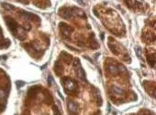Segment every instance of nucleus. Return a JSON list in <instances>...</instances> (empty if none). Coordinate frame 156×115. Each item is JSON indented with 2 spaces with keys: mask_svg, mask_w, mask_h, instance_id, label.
Returning a JSON list of instances; mask_svg holds the SVG:
<instances>
[{
  "mask_svg": "<svg viewBox=\"0 0 156 115\" xmlns=\"http://www.w3.org/2000/svg\"><path fill=\"white\" fill-rule=\"evenodd\" d=\"M5 91L3 90H0V100H2L4 97H5Z\"/></svg>",
  "mask_w": 156,
  "mask_h": 115,
  "instance_id": "ddd939ff",
  "label": "nucleus"
},
{
  "mask_svg": "<svg viewBox=\"0 0 156 115\" xmlns=\"http://www.w3.org/2000/svg\"><path fill=\"white\" fill-rule=\"evenodd\" d=\"M54 115H62V113H61V111H60V110L58 109V107L57 106H54Z\"/></svg>",
  "mask_w": 156,
  "mask_h": 115,
  "instance_id": "9b49d317",
  "label": "nucleus"
},
{
  "mask_svg": "<svg viewBox=\"0 0 156 115\" xmlns=\"http://www.w3.org/2000/svg\"><path fill=\"white\" fill-rule=\"evenodd\" d=\"M67 106H68V110H69V112L71 113V115H76L77 114L78 106L76 103H74L73 101H69L67 103Z\"/></svg>",
  "mask_w": 156,
  "mask_h": 115,
  "instance_id": "39448f33",
  "label": "nucleus"
},
{
  "mask_svg": "<svg viewBox=\"0 0 156 115\" xmlns=\"http://www.w3.org/2000/svg\"><path fill=\"white\" fill-rule=\"evenodd\" d=\"M108 70L109 73L111 74H114V75H117L120 72V67L117 66V65H114V64H111L108 67Z\"/></svg>",
  "mask_w": 156,
  "mask_h": 115,
  "instance_id": "0eeeda50",
  "label": "nucleus"
},
{
  "mask_svg": "<svg viewBox=\"0 0 156 115\" xmlns=\"http://www.w3.org/2000/svg\"><path fill=\"white\" fill-rule=\"evenodd\" d=\"M5 20H6V23H7L9 30L11 31V33L15 37H17L20 39H23L25 38V34L23 33V29L19 27V24L12 18L5 17Z\"/></svg>",
  "mask_w": 156,
  "mask_h": 115,
  "instance_id": "f257e3e1",
  "label": "nucleus"
},
{
  "mask_svg": "<svg viewBox=\"0 0 156 115\" xmlns=\"http://www.w3.org/2000/svg\"><path fill=\"white\" fill-rule=\"evenodd\" d=\"M60 28H61V33L63 36V38H68L70 36L71 28L68 25H66L65 23H61L60 24Z\"/></svg>",
  "mask_w": 156,
  "mask_h": 115,
  "instance_id": "20e7f679",
  "label": "nucleus"
},
{
  "mask_svg": "<svg viewBox=\"0 0 156 115\" xmlns=\"http://www.w3.org/2000/svg\"><path fill=\"white\" fill-rule=\"evenodd\" d=\"M112 90H113V92H114L116 95H121V94H123V90L120 89V88H119V87L114 86V87L112 88Z\"/></svg>",
  "mask_w": 156,
  "mask_h": 115,
  "instance_id": "9d476101",
  "label": "nucleus"
},
{
  "mask_svg": "<svg viewBox=\"0 0 156 115\" xmlns=\"http://www.w3.org/2000/svg\"><path fill=\"white\" fill-rule=\"evenodd\" d=\"M48 81H49V85H51V83H52V77L50 75L49 76V79H48Z\"/></svg>",
  "mask_w": 156,
  "mask_h": 115,
  "instance_id": "2eb2a0df",
  "label": "nucleus"
},
{
  "mask_svg": "<svg viewBox=\"0 0 156 115\" xmlns=\"http://www.w3.org/2000/svg\"><path fill=\"white\" fill-rule=\"evenodd\" d=\"M62 84L64 88V90L67 93H74L77 90V84L75 81L69 78H64L62 79Z\"/></svg>",
  "mask_w": 156,
  "mask_h": 115,
  "instance_id": "f03ea898",
  "label": "nucleus"
},
{
  "mask_svg": "<svg viewBox=\"0 0 156 115\" xmlns=\"http://www.w3.org/2000/svg\"><path fill=\"white\" fill-rule=\"evenodd\" d=\"M21 16L26 19L27 20H37V21H40V18L34 14H31L30 12H26V11H21Z\"/></svg>",
  "mask_w": 156,
  "mask_h": 115,
  "instance_id": "423d86ee",
  "label": "nucleus"
},
{
  "mask_svg": "<svg viewBox=\"0 0 156 115\" xmlns=\"http://www.w3.org/2000/svg\"><path fill=\"white\" fill-rule=\"evenodd\" d=\"M75 70H76V75L77 77L79 78L81 80H87L86 79V73H85V70L84 69L82 68L79 60H76V63H75Z\"/></svg>",
  "mask_w": 156,
  "mask_h": 115,
  "instance_id": "7ed1b4c3",
  "label": "nucleus"
},
{
  "mask_svg": "<svg viewBox=\"0 0 156 115\" xmlns=\"http://www.w3.org/2000/svg\"><path fill=\"white\" fill-rule=\"evenodd\" d=\"M16 83H17V86H18V88H21L22 86H24V85H25V82H24V81H20V80L17 81Z\"/></svg>",
  "mask_w": 156,
  "mask_h": 115,
  "instance_id": "f8f14e48",
  "label": "nucleus"
},
{
  "mask_svg": "<svg viewBox=\"0 0 156 115\" xmlns=\"http://www.w3.org/2000/svg\"><path fill=\"white\" fill-rule=\"evenodd\" d=\"M3 6H4V8H7V9H12V8H13V6H12V5H9V4H4Z\"/></svg>",
  "mask_w": 156,
  "mask_h": 115,
  "instance_id": "4468645a",
  "label": "nucleus"
},
{
  "mask_svg": "<svg viewBox=\"0 0 156 115\" xmlns=\"http://www.w3.org/2000/svg\"><path fill=\"white\" fill-rule=\"evenodd\" d=\"M147 59H148V62H149L150 66L154 67V65H155V55H154V53L152 55H148Z\"/></svg>",
  "mask_w": 156,
  "mask_h": 115,
  "instance_id": "6e6552de",
  "label": "nucleus"
},
{
  "mask_svg": "<svg viewBox=\"0 0 156 115\" xmlns=\"http://www.w3.org/2000/svg\"><path fill=\"white\" fill-rule=\"evenodd\" d=\"M7 56H0V60H2V59H6Z\"/></svg>",
  "mask_w": 156,
  "mask_h": 115,
  "instance_id": "dca6fc26",
  "label": "nucleus"
},
{
  "mask_svg": "<svg viewBox=\"0 0 156 115\" xmlns=\"http://www.w3.org/2000/svg\"><path fill=\"white\" fill-rule=\"evenodd\" d=\"M10 45L9 40H3V39H0V49H4V48H8Z\"/></svg>",
  "mask_w": 156,
  "mask_h": 115,
  "instance_id": "1a4fd4ad",
  "label": "nucleus"
}]
</instances>
